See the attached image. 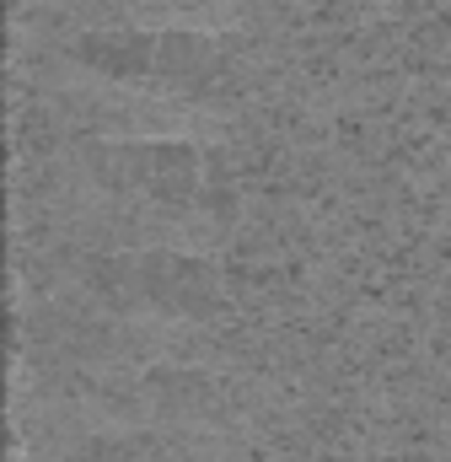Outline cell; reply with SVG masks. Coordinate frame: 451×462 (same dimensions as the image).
I'll return each mask as SVG.
<instances>
[{
	"mask_svg": "<svg viewBox=\"0 0 451 462\" xmlns=\"http://www.w3.org/2000/svg\"><path fill=\"white\" fill-rule=\"evenodd\" d=\"M70 70L87 81L97 114L129 118V134L156 124L226 114L247 87V54L226 27L189 22H108L65 43Z\"/></svg>",
	"mask_w": 451,
	"mask_h": 462,
	"instance_id": "1",
	"label": "cell"
},
{
	"mask_svg": "<svg viewBox=\"0 0 451 462\" xmlns=\"http://www.w3.org/2000/svg\"><path fill=\"white\" fill-rule=\"evenodd\" d=\"M81 285L92 301L118 312H145V318H210L221 312L226 291L210 258L194 253H97L81 269Z\"/></svg>",
	"mask_w": 451,
	"mask_h": 462,
	"instance_id": "2",
	"label": "cell"
},
{
	"mask_svg": "<svg viewBox=\"0 0 451 462\" xmlns=\"http://www.w3.org/2000/svg\"><path fill=\"white\" fill-rule=\"evenodd\" d=\"M87 172L97 189H108L118 199H140V205H161L172 216L199 210L216 199L210 189V156L183 140V134H118V140H92L81 151Z\"/></svg>",
	"mask_w": 451,
	"mask_h": 462,
	"instance_id": "3",
	"label": "cell"
},
{
	"mask_svg": "<svg viewBox=\"0 0 451 462\" xmlns=\"http://www.w3.org/2000/svg\"><path fill=\"white\" fill-rule=\"evenodd\" d=\"M231 447L199 425H113L81 441L70 462H226Z\"/></svg>",
	"mask_w": 451,
	"mask_h": 462,
	"instance_id": "4",
	"label": "cell"
},
{
	"mask_svg": "<svg viewBox=\"0 0 451 462\" xmlns=\"http://www.w3.org/2000/svg\"><path fill=\"white\" fill-rule=\"evenodd\" d=\"M124 22H189V27H226L242 0H108Z\"/></svg>",
	"mask_w": 451,
	"mask_h": 462,
	"instance_id": "5",
	"label": "cell"
}]
</instances>
